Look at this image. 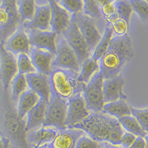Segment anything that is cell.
<instances>
[{"instance_id": "obj_1", "label": "cell", "mask_w": 148, "mask_h": 148, "mask_svg": "<svg viewBox=\"0 0 148 148\" xmlns=\"http://www.w3.org/2000/svg\"><path fill=\"white\" fill-rule=\"evenodd\" d=\"M75 129L82 130L92 139L99 142H107L120 145L125 130L118 119L101 112H91L89 116Z\"/></svg>"}, {"instance_id": "obj_2", "label": "cell", "mask_w": 148, "mask_h": 148, "mask_svg": "<svg viewBox=\"0 0 148 148\" xmlns=\"http://www.w3.org/2000/svg\"><path fill=\"white\" fill-rule=\"evenodd\" d=\"M133 56L131 39L127 34L114 36L107 52L99 60L100 72L104 79H112L121 75L125 65Z\"/></svg>"}, {"instance_id": "obj_3", "label": "cell", "mask_w": 148, "mask_h": 148, "mask_svg": "<svg viewBox=\"0 0 148 148\" xmlns=\"http://www.w3.org/2000/svg\"><path fill=\"white\" fill-rule=\"evenodd\" d=\"M2 123L5 137L16 148H31L27 141L26 119L19 117L16 107L9 95L4 91L2 103Z\"/></svg>"}, {"instance_id": "obj_4", "label": "cell", "mask_w": 148, "mask_h": 148, "mask_svg": "<svg viewBox=\"0 0 148 148\" xmlns=\"http://www.w3.org/2000/svg\"><path fill=\"white\" fill-rule=\"evenodd\" d=\"M79 73L69 70H53L49 76L52 94L68 100L74 95L82 92L85 84L78 80Z\"/></svg>"}, {"instance_id": "obj_5", "label": "cell", "mask_w": 148, "mask_h": 148, "mask_svg": "<svg viewBox=\"0 0 148 148\" xmlns=\"http://www.w3.org/2000/svg\"><path fill=\"white\" fill-rule=\"evenodd\" d=\"M21 18L17 11L16 1H0V41L3 45L20 27Z\"/></svg>"}, {"instance_id": "obj_6", "label": "cell", "mask_w": 148, "mask_h": 148, "mask_svg": "<svg viewBox=\"0 0 148 148\" xmlns=\"http://www.w3.org/2000/svg\"><path fill=\"white\" fill-rule=\"evenodd\" d=\"M73 15L80 32L92 52L101 40L107 25L106 22L95 20L84 15L82 12Z\"/></svg>"}, {"instance_id": "obj_7", "label": "cell", "mask_w": 148, "mask_h": 148, "mask_svg": "<svg viewBox=\"0 0 148 148\" xmlns=\"http://www.w3.org/2000/svg\"><path fill=\"white\" fill-rule=\"evenodd\" d=\"M67 100L52 94L47 104L45 120L42 127H50L58 130L67 128Z\"/></svg>"}, {"instance_id": "obj_8", "label": "cell", "mask_w": 148, "mask_h": 148, "mask_svg": "<svg viewBox=\"0 0 148 148\" xmlns=\"http://www.w3.org/2000/svg\"><path fill=\"white\" fill-rule=\"evenodd\" d=\"M82 63L72 47L68 45L62 36H58L56 41V53L53 68L69 70L79 73Z\"/></svg>"}, {"instance_id": "obj_9", "label": "cell", "mask_w": 148, "mask_h": 148, "mask_svg": "<svg viewBox=\"0 0 148 148\" xmlns=\"http://www.w3.org/2000/svg\"><path fill=\"white\" fill-rule=\"evenodd\" d=\"M104 77L100 71L92 76L90 81L85 84L82 91L85 102L90 112H101L104 104L103 94Z\"/></svg>"}, {"instance_id": "obj_10", "label": "cell", "mask_w": 148, "mask_h": 148, "mask_svg": "<svg viewBox=\"0 0 148 148\" xmlns=\"http://www.w3.org/2000/svg\"><path fill=\"white\" fill-rule=\"evenodd\" d=\"M62 36L76 53L82 64L92 56V52L80 32L74 15H72L70 26Z\"/></svg>"}, {"instance_id": "obj_11", "label": "cell", "mask_w": 148, "mask_h": 148, "mask_svg": "<svg viewBox=\"0 0 148 148\" xmlns=\"http://www.w3.org/2000/svg\"><path fill=\"white\" fill-rule=\"evenodd\" d=\"M90 113L82 92L74 95L67 100V129L74 128L76 125L82 122Z\"/></svg>"}, {"instance_id": "obj_12", "label": "cell", "mask_w": 148, "mask_h": 148, "mask_svg": "<svg viewBox=\"0 0 148 148\" xmlns=\"http://www.w3.org/2000/svg\"><path fill=\"white\" fill-rule=\"evenodd\" d=\"M18 73L16 56L5 49L0 45V81L2 83L4 91H8L10 83Z\"/></svg>"}, {"instance_id": "obj_13", "label": "cell", "mask_w": 148, "mask_h": 148, "mask_svg": "<svg viewBox=\"0 0 148 148\" xmlns=\"http://www.w3.org/2000/svg\"><path fill=\"white\" fill-rule=\"evenodd\" d=\"M51 10L48 2L44 5H36V13L33 20L22 24V27L25 30H51Z\"/></svg>"}, {"instance_id": "obj_14", "label": "cell", "mask_w": 148, "mask_h": 148, "mask_svg": "<svg viewBox=\"0 0 148 148\" xmlns=\"http://www.w3.org/2000/svg\"><path fill=\"white\" fill-rule=\"evenodd\" d=\"M4 47L7 51L14 56L19 54L29 55L31 49L30 40L25 30L20 26L3 44Z\"/></svg>"}, {"instance_id": "obj_15", "label": "cell", "mask_w": 148, "mask_h": 148, "mask_svg": "<svg viewBox=\"0 0 148 148\" xmlns=\"http://www.w3.org/2000/svg\"><path fill=\"white\" fill-rule=\"evenodd\" d=\"M48 4L51 10V30L58 36H62L71 25L72 15L61 7L56 1L50 0Z\"/></svg>"}, {"instance_id": "obj_16", "label": "cell", "mask_w": 148, "mask_h": 148, "mask_svg": "<svg viewBox=\"0 0 148 148\" xmlns=\"http://www.w3.org/2000/svg\"><path fill=\"white\" fill-rule=\"evenodd\" d=\"M28 36L31 47L46 50L53 53H56V41L58 35L51 31L40 30H25Z\"/></svg>"}, {"instance_id": "obj_17", "label": "cell", "mask_w": 148, "mask_h": 148, "mask_svg": "<svg viewBox=\"0 0 148 148\" xmlns=\"http://www.w3.org/2000/svg\"><path fill=\"white\" fill-rule=\"evenodd\" d=\"M56 54L46 50L31 47L29 56L32 60L36 73L50 76L52 73L53 63Z\"/></svg>"}, {"instance_id": "obj_18", "label": "cell", "mask_w": 148, "mask_h": 148, "mask_svg": "<svg viewBox=\"0 0 148 148\" xmlns=\"http://www.w3.org/2000/svg\"><path fill=\"white\" fill-rule=\"evenodd\" d=\"M29 89L32 90L40 99L48 104L52 96L49 76L39 73L25 75Z\"/></svg>"}, {"instance_id": "obj_19", "label": "cell", "mask_w": 148, "mask_h": 148, "mask_svg": "<svg viewBox=\"0 0 148 148\" xmlns=\"http://www.w3.org/2000/svg\"><path fill=\"white\" fill-rule=\"evenodd\" d=\"M125 80L121 75L112 78L104 79L103 82V94L104 103L113 102L119 100H125L126 96L123 92V87Z\"/></svg>"}, {"instance_id": "obj_20", "label": "cell", "mask_w": 148, "mask_h": 148, "mask_svg": "<svg viewBox=\"0 0 148 148\" xmlns=\"http://www.w3.org/2000/svg\"><path fill=\"white\" fill-rule=\"evenodd\" d=\"M85 133L82 130L65 129L59 130L51 143L49 144L50 148H76L78 140Z\"/></svg>"}, {"instance_id": "obj_21", "label": "cell", "mask_w": 148, "mask_h": 148, "mask_svg": "<svg viewBox=\"0 0 148 148\" xmlns=\"http://www.w3.org/2000/svg\"><path fill=\"white\" fill-rule=\"evenodd\" d=\"M58 130L50 127H41L27 133V141L30 147L50 144L57 134Z\"/></svg>"}, {"instance_id": "obj_22", "label": "cell", "mask_w": 148, "mask_h": 148, "mask_svg": "<svg viewBox=\"0 0 148 148\" xmlns=\"http://www.w3.org/2000/svg\"><path fill=\"white\" fill-rule=\"evenodd\" d=\"M47 107V103L40 99L38 104L27 113L25 117L27 133L43 126L45 120Z\"/></svg>"}, {"instance_id": "obj_23", "label": "cell", "mask_w": 148, "mask_h": 148, "mask_svg": "<svg viewBox=\"0 0 148 148\" xmlns=\"http://www.w3.org/2000/svg\"><path fill=\"white\" fill-rule=\"evenodd\" d=\"M40 97L32 90H27L20 96L17 101L16 110L19 117L25 119L27 113L40 101Z\"/></svg>"}, {"instance_id": "obj_24", "label": "cell", "mask_w": 148, "mask_h": 148, "mask_svg": "<svg viewBox=\"0 0 148 148\" xmlns=\"http://www.w3.org/2000/svg\"><path fill=\"white\" fill-rule=\"evenodd\" d=\"M102 112L116 119H119L121 117L131 115L130 108L125 100L122 99L113 102L104 103Z\"/></svg>"}, {"instance_id": "obj_25", "label": "cell", "mask_w": 148, "mask_h": 148, "mask_svg": "<svg viewBox=\"0 0 148 148\" xmlns=\"http://www.w3.org/2000/svg\"><path fill=\"white\" fill-rule=\"evenodd\" d=\"M99 71V62L91 57L89 58L82 64L78 80L82 84H87L90 81L92 76Z\"/></svg>"}, {"instance_id": "obj_26", "label": "cell", "mask_w": 148, "mask_h": 148, "mask_svg": "<svg viewBox=\"0 0 148 148\" xmlns=\"http://www.w3.org/2000/svg\"><path fill=\"white\" fill-rule=\"evenodd\" d=\"M113 36H114V34H113V30H112L110 26L107 25L105 29H104V34L101 36V40L99 41V42L98 43L96 47H95V49L92 51L91 58L99 62L100 59L102 58L104 53L108 51V47L110 45L111 40H112Z\"/></svg>"}, {"instance_id": "obj_27", "label": "cell", "mask_w": 148, "mask_h": 148, "mask_svg": "<svg viewBox=\"0 0 148 148\" xmlns=\"http://www.w3.org/2000/svg\"><path fill=\"white\" fill-rule=\"evenodd\" d=\"M36 3L33 0L16 1L17 11L21 18V22H30L33 20L36 13Z\"/></svg>"}, {"instance_id": "obj_28", "label": "cell", "mask_w": 148, "mask_h": 148, "mask_svg": "<svg viewBox=\"0 0 148 148\" xmlns=\"http://www.w3.org/2000/svg\"><path fill=\"white\" fill-rule=\"evenodd\" d=\"M118 120L124 130L127 133H131L134 135L135 136L142 137V138H145V136L147 135L143 128L140 126L137 120L131 115L121 117Z\"/></svg>"}, {"instance_id": "obj_29", "label": "cell", "mask_w": 148, "mask_h": 148, "mask_svg": "<svg viewBox=\"0 0 148 148\" xmlns=\"http://www.w3.org/2000/svg\"><path fill=\"white\" fill-rule=\"evenodd\" d=\"M10 86L11 88L10 96L14 102H17L21 95L29 90L25 75L20 73H18L14 78Z\"/></svg>"}, {"instance_id": "obj_30", "label": "cell", "mask_w": 148, "mask_h": 148, "mask_svg": "<svg viewBox=\"0 0 148 148\" xmlns=\"http://www.w3.org/2000/svg\"><path fill=\"white\" fill-rule=\"evenodd\" d=\"M83 2H84V8H83L82 13L84 15L99 22H106L101 14V8L98 1L87 0Z\"/></svg>"}, {"instance_id": "obj_31", "label": "cell", "mask_w": 148, "mask_h": 148, "mask_svg": "<svg viewBox=\"0 0 148 148\" xmlns=\"http://www.w3.org/2000/svg\"><path fill=\"white\" fill-rule=\"evenodd\" d=\"M98 2L107 25H110L119 18L116 14L115 1H98Z\"/></svg>"}, {"instance_id": "obj_32", "label": "cell", "mask_w": 148, "mask_h": 148, "mask_svg": "<svg viewBox=\"0 0 148 148\" xmlns=\"http://www.w3.org/2000/svg\"><path fill=\"white\" fill-rule=\"evenodd\" d=\"M115 5H116V14L119 18L125 21L129 25L130 16L133 11L130 1H127V0L115 1Z\"/></svg>"}, {"instance_id": "obj_33", "label": "cell", "mask_w": 148, "mask_h": 148, "mask_svg": "<svg viewBox=\"0 0 148 148\" xmlns=\"http://www.w3.org/2000/svg\"><path fill=\"white\" fill-rule=\"evenodd\" d=\"M16 59L18 73L27 75L36 73L30 56L27 54H19L17 56Z\"/></svg>"}, {"instance_id": "obj_34", "label": "cell", "mask_w": 148, "mask_h": 148, "mask_svg": "<svg viewBox=\"0 0 148 148\" xmlns=\"http://www.w3.org/2000/svg\"><path fill=\"white\" fill-rule=\"evenodd\" d=\"M57 2L71 15L81 13L84 8V2L81 0H61Z\"/></svg>"}, {"instance_id": "obj_35", "label": "cell", "mask_w": 148, "mask_h": 148, "mask_svg": "<svg viewBox=\"0 0 148 148\" xmlns=\"http://www.w3.org/2000/svg\"><path fill=\"white\" fill-rule=\"evenodd\" d=\"M131 116H133L140 126L148 134V109H136L130 107Z\"/></svg>"}, {"instance_id": "obj_36", "label": "cell", "mask_w": 148, "mask_h": 148, "mask_svg": "<svg viewBox=\"0 0 148 148\" xmlns=\"http://www.w3.org/2000/svg\"><path fill=\"white\" fill-rule=\"evenodd\" d=\"M130 3L135 11L143 20L148 19V2L142 0H132Z\"/></svg>"}, {"instance_id": "obj_37", "label": "cell", "mask_w": 148, "mask_h": 148, "mask_svg": "<svg viewBox=\"0 0 148 148\" xmlns=\"http://www.w3.org/2000/svg\"><path fill=\"white\" fill-rule=\"evenodd\" d=\"M104 145V142L95 141L84 135L78 140L76 148H103Z\"/></svg>"}, {"instance_id": "obj_38", "label": "cell", "mask_w": 148, "mask_h": 148, "mask_svg": "<svg viewBox=\"0 0 148 148\" xmlns=\"http://www.w3.org/2000/svg\"><path fill=\"white\" fill-rule=\"evenodd\" d=\"M114 36H122L127 34L128 25L124 20L118 18L110 25Z\"/></svg>"}, {"instance_id": "obj_39", "label": "cell", "mask_w": 148, "mask_h": 148, "mask_svg": "<svg viewBox=\"0 0 148 148\" xmlns=\"http://www.w3.org/2000/svg\"><path fill=\"white\" fill-rule=\"evenodd\" d=\"M136 138V136H135L134 135L125 132L121 137L120 146L122 147L123 148H130V147L133 145Z\"/></svg>"}, {"instance_id": "obj_40", "label": "cell", "mask_w": 148, "mask_h": 148, "mask_svg": "<svg viewBox=\"0 0 148 148\" xmlns=\"http://www.w3.org/2000/svg\"><path fill=\"white\" fill-rule=\"evenodd\" d=\"M130 148H146V141L145 138L142 137H136L133 145Z\"/></svg>"}, {"instance_id": "obj_41", "label": "cell", "mask_w": 148, "mask_h": 148, "mask_svg": "<svg viewBox=\"0 0 148 148\" xmlns=\"http://www.w3.org/2000/svg\"><path fill=\"white\" fill-rule=\"evenodd\" d=\"M0 148H12L10 140L2 135H0Z\"/></svg>"}, {"instance_id": "obj_42", "label": "cell", "mask_w": 148, "mask_h": 148, "mask_svg": "<svg viewBox=\"0 0 148 148\" xmlns=\"http://www.w3.org/2000/svg\"><path fill=\"white\" fill-rule=\"evenodd\" d=\"M103 148H123V147L121 146H120V145H111V144L107 143V142H104V147Z\"/></svg>"}, {"instance_id": "obj_43", "label": "cell", "mask_w": 148, "mask_h": 148, "mask_svg": "<svg viewBox=\"0 0 148 148\" xmlns=\"http://www.w3.org/2000/svg\"><path fill=\"white\" fill-rule=\"evenodd\" d=\"M34 148H50V147H49V144H44V145H39V146H36Z\"/></svg>"}, {"instance_id": "obj_44", "label": "cell", "mask_w": 148, "mask_h": 148, "mask_svg": "<svg viewBox=\"0 0 148 148\" xmlns=\"http://www.w3.org/2000/svg\"><path fill=\"white\" fill-rule=\"evenodd\" d=\"M145 141H146V148H148V134L145 136Z\"/></svg>"}, {"instance_id": "obj_45", "label": "cell", "mask_w": 148, "mask_h": 148, "mask_svg": "<svg viewBox=\"0 0 148 148\" xmlns=\"http://www.w3.org/2000/svg\"><path fill=\"white\" fill-rule=\"evenodd\" d=\"M147 2H148V1H147Z\"/></svg>"}]
</instances>
